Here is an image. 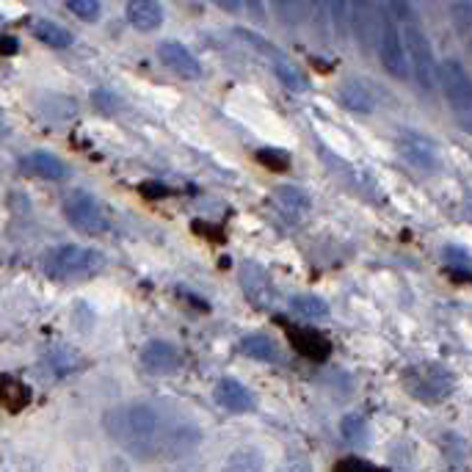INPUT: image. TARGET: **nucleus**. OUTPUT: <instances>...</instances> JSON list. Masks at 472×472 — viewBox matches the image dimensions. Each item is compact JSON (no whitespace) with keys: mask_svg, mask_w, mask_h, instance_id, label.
Returning <instances> with one entry per match:
<instances>
[{"mask_svg":"<svg viewBox=\"0 0 472 472\" xmlns=\"http://www.w3.org/2000/svg\"><path fill=\"white\" fill-rule=\"evenodd\" d=\"M106 434L141 461L183 459L202 444V429L180 409L158 401H130L106 412Z\"/></svg>","mask_w":472,"mask_h":472,"instance_id":"nucleus-1","label":"nucleus"},{"mask_svg":"<svg viewBox=\"0 0 472 472\" xmlns=\"http://www.w3.org/2000/svg\"><path fill=\"white\" fill-rule=\"evenodd\" d=\"M103 265H106V257L99 255L97 248L75 246V243H64V246L47 248L44 257H42L44 273H50L53 279H81V277H91V273H97Z\"/></svg>","mask_w":472,"mask_h":472,"instance_id":"nucleus-2","label":"nucleus"},{"mask_svg":"<svg viewBox=\"0 0 472 472\" xmlns=\"http://www.w3.org/2000/svg\"><path fill=\"white\" fill-rule=\"evenodd\" d=\"M379 56H382V64L384 69L392 75L397 81H406L409 78V59H406V47H404V39L395 28V12L387 6L379 12Z\"/></svg>","mask_w":472,"mask_h":472,"instance_id":"nucleus-3","label":"nucleus"},{"mask_svg":"<svg viewBox=\"0 0 472 472\" xmlns=\"http://www.w3.org/2000/svg\"><path fill=\"white\" fill-rule=\"evenodd\" d=\"M437 81L447 97V103H451L459 114L472 111V78L461 61L444 59L442 64H437Z\"/></svg>","mask_w":472,"mask_h":472,"instance_id":"nucleus-4","label":"nucleus"},{"mask_svg":"<svg viewBox=\"0 0 472 472\" xmlns=\"http://www.w3.org/2000/svg\"><path fill=\"white\" fill-rule=\"evenodd\" d=\"M64 216L67 221L72 224L78 232H86V235H99L108 230V221H106V213L99 208V202L86 193V191H75L69 193V199L64 202Z\"/></svg>","mask_w":472,"mask_h":472,"instance_id":"nucleus-5","label":"nucleus"},{"mask_svg":"<svg viewBox=\"0 0 472 472\" xmlns=\"http://www.w3.org/2000/svg\"><path fill=\"white\" fill-rule=\"evenodd\" d=\"M406 389L422 401H442V397L453 389V376L439 362H429L414 367L406 376Z\"/></svg>","mask_w":472,"mask_h":472,"instance_id":"nucleus-6","label":"nucleus"},{"mask_svg":"<svg viewBox=\"0 0 472 472\" xmlns=\"http://www.w3.org/2000/svg\"><path fill=\"white\" fill-rule=\"evenodd\" d=\"M406 50H409V59H412V69H414V78L422 86V91H431L437 83V59H434V50L414 22H406V39H404Z\"/></svg>","mask_w":472,"mask_h":472,"instance_id":"nucleus-7","label":"nucleus"},{"mask_svg":"<svg viewBox=\"0 0 472 472\" xmlns=\"http://www.w3.org/2000/svg\"><path fill=\"white\" fill-rule=\"evenodd\" d=\"M351 25L362 50L376 47L379 39V0H351Z\"/></svg>","mask_w":472,"mask_h":472,"instance_id":"nucleus-8","label":"nucleus"},{"mask_svg":"<svg viewBox=\"0 0 472 472\" xmlns=\"http://www.w3.org/2000/svg\"><path fill=\"white\" fill-rule=\"evenodd\" d=\"M158 59L163 61V67L169 72H174L177 78H185V81H196L202 78V64L196 61V56L191 50L180 42H163L158 47Z\"/></svg>","mask_w":472,"mask_h":472,"instance_id":"nucleus-9","label":"nucleus"},{"mask_svg":"<svg viewBox=\"0 0 472 472\" xmlns=\"http://www.w3.org/2000/svg\"><path fill=\"white\" fill-rule=\"evenodd\" d=\"M141 365L149 373H158V376H169V373H177L183 365L180 351L166 340H153L144 351H141Z\"/></svg>","mask_w":472,"mask_h":472,"instance_id":"nucleus-10","label":"nucleus"},{"mask_svg":"<svg viewBox=\"0 0 472 472\" xmlns=\"http://www.w3.org/2000/svg\"><path fill=\"white\" fill-rule=\"evenodd\" d=\"M216 404L227 412L243 414L255 409V395L248 392L246 384H240L238 379H221L216 384Z\"/></svg>","mask_w":472,"mask_h":472,"instance_id":"nucleus-11","label":"nucleus"},{"mask_svg":"<svg viewBox=\"0 0 472 472\" xmlns=\"http://www.w3.org/2000/svg\"><path fill=\"white\" fill-rule=\"evenodd\" d=\"M124 14H128V22L141 34L158 31L163 25V6L158 0H128Z\"/></svg>","mask_w":472,"mask_h":472,"instance_id":"nucleus-12","label":"nucleus"},{"mask_svg":"<svg viewBox=\"0 0 472 472\" xmlns=\"http://www.w3.org/2000/svg\"><path fill=\"white\" fill-rule=\"evenodd\" d=\"M22 169L34 174L39 180H64L67 177V166L61 163V158H56L53 153H44V149H36L28 158L22 161Z\"/></svg>","mask_w":472,"mask_h":472,"instance_id":"nucleus-13","label":"nucleus"},{"mask_svg":"<svg viewBox=\"0 0 472 472\" xmlns=\"http://www.w3.org/2000/svg\"><path fill=\"white\" fill-rule=\"evenodd\" d=\"M401 153L417 169H434L437 166V146L422 136H414V133L404 136L401 138Z\"/></svg>","mask_w":472,"mask_h":472,"instance_id":"nucleus-14","label":"nucleus"},{"mask_svg":"<svg viewBox=\"0 0 472 472\" xmlns=\"http://www.w3.org/2000/svg\"><path fill=\"white\" fill-rule=\"evenodd\" d=\"M221 472H265V459L257 447H238L224 461Z\"/></svg>","mask_w":472,"mask_h":472,"instance_id":"nucleus-15","label":"nucleus"},{"mask_svg":"<svg viewBox=\"0 0 472 472\" xmlns=\"http://www.w3.org/2000/svg\"><path fill=\"white\" fill-rule=\"evenodd\" d=\"M340 103L354 114H370L373 111V94L362 83L348 81V83L340 86Z\"/></svg>","mask_w":472,"mask_h":472,"instance_id":"nucleus-16","label":"nucleus"},{"mask_svg":"<svg viewBox=\"0 0 472 472\" xmlns=\"http://www.w3.org/2000/svg\"><path fill=\"white\" fill-rule=\"evenodd\" d=\"M31 31H34V36L42 42V44H50V47H69L72 44V34L67 31V28H61L59 22H53V20H36L34 25H31Z\"/></svg>","mask_w":472,"mask_h":472,"instance_id":"nucleus-17","label":"nucleus"},{"mask_svg":"<svg viewBox=\"0 0 472 472\" xmlns=\"http://www.w3.org/2000/svg\"><path fill=\"white\" fill-rule=\"evenodd\" d=\"M240 351L257 362H273L277 359V342H273L268 334H246L240 340Z\"/></svg>","mask_w":472,"mask_h":472,"instance_id":"nucleus-18","label":"nucleus"},{"mask_svg":"<svg viewBox=\"0 0 472 472\" xmlns=\"http://www.w3.org/2000/svg\"><path fill=\"white\" fill-rule=\"evenodd\" d=\"M290 310L298 315V318H304V320H323V318H329V304L323 302V298L318 295H293L290 298Z\"/></svg>","mask_w":472,"mask_h":472,"instance_id":"nucleus-19","label":"nucleus"},{"mask_svg":"<svg viewBox=\"0 0 472 472\" xmlns=\"http://www.w3.org/2000/svg\"><path fill=\"white\" fill-rule=\"evenodd\" d=\"M340 437L351 444V447H365L367 444V420L357 412H348L340 420Z\"/></svg>","mask_w":472,"mask_h":472,"instance_id":"nucleus-20","label":"nucleus"},{"mask_svg":"<svg viewBox=\"0 0 472 472\" xmlns=\"http://www.w3.org/2000/svg\"><path fill=\"white\" fill-rule=\"evenodd\" d=\"M273 72H277V78L290 89V91H307V78L302 72H298V67H293L290 61H285L282 56L273 59Z\"/></svg>","mask_w":472,"mask_h":472,"instance_id":"nucleus-21","label":"nucleus"},{"mask_svg":"<svg viewBox=\"0 0 472 472\" xmlns=\"http://www.w3.org/2000/svg\"><path fill=\"white\" fill-rule=\"evenodd\" d=\"M277 199L290 210H307L310 208V196L295 185H277Z\"/></svg>","mask_w":472,"mask_h":472,"instance_id":"nucleus-22","label":"nucleus"},{"mask_svg":"<svg viewBox=\"0 0 472 472\" xmlns=\"http://www.w3.org/2000/svg\"><path fill=\"white\" fill-rule=\"evenodd\" d=\"M64 4L75 17H81V20L91 22L99 17V0H64Z\"/></svg>","mask_w":472,"mask_h":472,"instance_id":"nucleus-23","label":"nucleus"},{"mask_svg":"<svg viewBox=\"0 0 472 472\" xmlns=\"http://www.w3.org/2000/svg\"><path fill=\"white\" fill-rule=\"evenodd\" d=\"M277 472H312V464L304 456H290L282 461V467Z\"/></svg>","mask_w":472,"mask_h":472,"instance_id":"nucleus-24","label":"nucleus"},{"mask_svg":"<svg viewBox=\"0 0 472 472\" xmlns=\"http://www.w3.org/2000/svg\"><path fill=\"white\" fill-rule=\"evenodd\" d=\"M260 161L273 166V169H287V158L285 153H273V149H260Z\"/></svg>","mask_w":472,"mask_h":472,"instance_id":"nucleus-25","label":"nucleus"},{"mask_svg":"<svg viewBox=\"0 0 472 472\" xmlns=\"http://www.w3.org/2000/svg\"><path fill=\"white\" fill-rule=\"evenodd\" d=\"M329 4H332V20H334V25H337V28H342V20H345L348 9H351V0H329Z\"/></svg>","mask_w":472,"mask_h":472,"instance_id":"nucleus-26","label":"nucleus"},{"mask_svg":"<svg viewBox=\"0 0 472 472\" xmlns=\"http://www.w3.org/2000/svg\"><path fill=\"white\" fill-rule=\"evenodd\" d=\"M444 260L451 263L453 268H464V265H469V257L461 252V248H453V246H447V248H444Z\"/></svg>","mask_w":472,"mask_h":472,"instance_id":"nucleus-27","label":"nucleus"},{"mask_svg":"<svg viewBox=\"0 0 472 472\" xmlns=\"http://www.w3.org/2000/svg\"><path fill=\"white\" fill-rule=\"evenodd\" d=\"M218 6L230 9V12H235V9H240V0H218Z\"/></svg>","mask_w":472,"mask_h":472,"instance_id":"nucleus-28","label":"nucleus"},{"mask_svg":"<svg viewBox=\"0 0 472 472\" xmlns=\"http://www.w3.org/2000/svg\"><path fill=\"white\" fill-rule=\"evenodd\" d=\"M295 4V0H277V6H282V9H290Z\"/></svg>","mask_w":472,"mask_h":472,"instance_id":"nucleus-29","label":"nucleus"},{"mask_svg":"<svg viewBox=\"0 0 472 472\" xmlns=\"http://www.w3.org/2000/svg\"><path fill=\"white\" fill-rule=\"evenodd\" d=\"M0 136H6V122H4V114H0Z\"/></svg>","mask_w":472,"mask_h":472,"instance_id":"nucleus-30","label":"nucleus"},{"mask_svg":"<svg viewBox=\"0 0 472 472\" xmlns=\"http://www.w3.org/2000/svg\"><path fill=\"white\" fill-rule=\"evenodd\" d=\"M252 4V9H257V14H263V9H260V0H248Z\"/></svg>","mask_w":472,"mask_h":472,"instance_id":"nucleus-31","label":"nucleus"}]
</instances>
